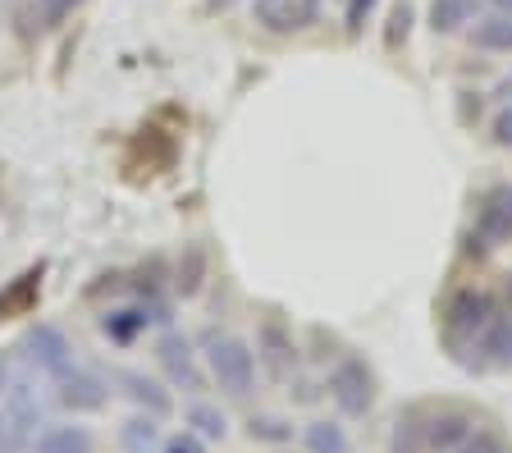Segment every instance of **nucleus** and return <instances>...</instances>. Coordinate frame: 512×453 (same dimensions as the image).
I'll return each instance as SVG.
<instances>
[{"label": "nucleus", "mask_w": 512, "mask_h": 453, "mask_svg": "<svg viewBox=\"0 0 512 453\" xmlns=\"http://www.w3.org/2000/svg\"><path fill=\"white\" fill-rule=\"evenodd\" d=\"M494 5H499V10H503V14H512V0H494Z\"/></svg>", "instance_id": "obj_32"}, {"label": "nucleus", "mask_w": 512, "mask_h": 453, "mask_svg": "<svg viewBox=\"0 0 512 453\" xmlns=\"http://www.w3.org/2000/svg\"><path fill=\"white\" fill-rule=\"evenodd\" d=\"M494 321H499V307H494L490 293H480V289H458L444 307L448 344H458V348H476L480 335H485Z\"/></svg>", "instance_id": "obj_1"}, {"label": "nucleus", "mask_w": 512, "mask_h": 453, "mask_svg": "<svg viewBox=\"0 0 512 453\" xmlns=\"http://www.w3.org/2000/svg\"><path fill=\"white\" fill-rule=\"evenodd\" d=\"M92 431L87 426H51V431H42L37 440H32V449L37 453H92Z\"/></svg>", "instance_id": "obj_12"}, {"label": "nucleus", "mask_w": 512, "mask_h": 453, "mask_svg": "<svg viewBox=\"0 0 512 453\" xmlns=\"http://www.w3.org/2000/svg\"><path fill=\"white\" fill-rule=\"evenodd\" d=\"M197 275H202V252L192 248V252H188V270H179V289H183V293H197V284H202Z\"/></svg>", "instance_id": "obj_26"}, {"label": "nucleus", "mask_w": 512, "mask_h": 453, "mask_svg": "<svg viewBox=\"0 0 512 453\" xmlns=\"http://www.w3.org/2000/svg\"><path fill=\"white\" fill-rule=\"evenodd\" d=\"M188 426H197V435H224V412H215L211 403H192L188 408Z\"/></svg>", "instance_id": "obj_19"}, {"label": "nucleus", "mask_w": 512, "mask_h": 453, "mask_svg": "<svg viewBox=\"0 0 512 453\" xmlns=\"http://www.w3.org/2000/svg\"><path fill=\"white\" fill-rule=\"evenodd\" d=\"M252 440H288V426L275 417H261V421H252Z\"/></svg>", "instance_id": "obj_25"}, {"label": "nucleus", "mask_w": 512, "mask_h": 453, "mask_svg": "<svg viewBox=\"0 0 512 453\" xmlns=\"http://www.w3.org/2000/svg\"><path fill=\"white\" fill-rule=\"evenodd\" d=\"M119 385H124V394L133 403H138V408H147L151 417H165V412L174 408V399L170 394H165V389L156 385V380H147L142 376V371H119Z\"/></svg>", "instance_id": "obj_11"}, {"label": "nucleus", "mask_w": 512, "mask_h": 453, "mask_svg": "<svg viewBox=\"0 0 512 453\" xmlns=\"http://www.w3.org/2000/svg\"><path fill=\"white\" fill-rule=\"evenodd\" d=\"M147 321H165V312H147V307H124V312H110L106 321H101V330H106L115 344H128V339L138 335Z\"/></svg>", "instance_id": "obj_15"}, {"label": "nucleus", "mask_w": 512, "mask_h": 453, "mask_svg": "<svg viewBox=\"0 0 512 453\" xmlns=\"http://www.w3.org/2000/svg\"><path fill=\"white\" fill-rule=\"evenodd\" d=\"M124 440H128V449H151L156 444V417H133V421H124Z\"/></svg>", "instance_id": "obj_20"}, {"label": "nucleus", "mask_w": 512, "mask_h": 453, "mask_svg": "<svg viewBox=\"0 0 512 453\" xmlns=\"http://www.w3.org/2000/svg\"><path fill=\"white\" fill-rule=\"evenodd\" d=\"M0 394H5V367H0Z\"/></svg>", "instance_id": "obj_33"}, {"label": "nucleus", "mask_w": 512, "mask_h": 453, "mask_svg": "<svg viewBox=\"0 0 512 453\" xmlns=\"http://www.w3.org/2000/svg\"><path fill=\"white\" fill-rule=\"evenodd\" d=\"M156 357H160V367L170 371L174 385H183V389H197V385H202V380H197V367H192V344L179 335V330H165V335H160Z\"/></svg>", "instance_id": "obj_9"}, {"label": "nucleus", "mask_w": 512, "mask_h": 453, "mask_svg": "<svg viewBox=\"0 0 512 453\" xmlns=\"http://www.w3.org/2000/svg\"><path fill=\"white\" fill-rule=\"evenodd\" d=\"M165 453H206V444L197 431H183V435H170V440H165Z\"/></svg>", "instance_id": "obj_23"}, {"label": "nucleus", "mask_w": 512, "mask_h": 453, "mask_svg": "<svg viewBox=\"0 0 512 453\" xmlns=\"http://www.w3.org/2000/svg\"><path fill=\"white\" fill-rule=\"evenodd\" d=\"M407 28H412V5L398 0L394 5V28H389V46H398V37H407Z\"/></svg>", "instance_id": "obj_27"}, {"label": "nucleus", "mask_w": 512, "mask_h": 453, "mask_svg": "<svg viewBox=\"0 0 512 453\" xmlns=\"http://www.w3.org/2000/svg\"><path fill=\"white\" fill-rule=\"evenodd\" d=\"M471 19H476V0H430V28L439 37L462 33Z\"/></svg>", "instance_id": "obj_13"}, {"label": "nucleus", "mask_w": 512, "mask_h": 453, "mask_svg": "<svg viewBox=\"0 0 512 453\" xmlns=\"http://www.w3.org/2000/svg\"><path fill=\"white\" fill-rule=\"evenodd\" d=\"M416 440H421V426H416V421H403V431L394 435V453H416Z\"/></svg>", "instance_id": "obj_28"}, {"label": "nucleus", "mask_w": 512, "mask_h": 453, "mask_svg": "<svg viewBox=\"0 0 512 453\" xmlns=\"http://www.w3.org/2000/svg\"><path fill=\"white\" fill-rule=\"evenodd\" d=\"M471 42L480 46V51H512V14H485V19H476V28H471Z\"/></svg>", "instance_id": "obj_14"}, {"label": "nucleus", "mask_w": 512, "mask_h": 453, "mask_svg": "<svg viewBox=\"0 0 512 453\" xmlns=\"http://www.w3.org/2000/svg\"><path fill=\"white\" fill-rule=\"evenodd\" d=\"M252 14L266 33H302L320 19V0H252Z\"/></svg>", "instance_id": "obj_6"}, {"label": "nucleus", "mask_w": 512, "mask_h": 453, "mask_svg": "<svg viewBox=\"0 0 512 453\" xmlns=\"http://www.w3.org/2000/svg\"><path fill=\"white\" fill-rule=\"evenodd\" d=\"M55 380H60L55 399H60V408H69V412H96V408H106V399H110V385L96 376V371L69 367L64 376H55Z\"/></svg>", "instance_id": "obj_8"}, {"label": "nucleus", "mask_w": 512, "mask_h": 453, "mask_svg": "<svg viewBox=\"0 0 512 453\" xmlns=\"http://www.w3.org/2000/svg\"><path fill=\"white\" fill-rule=\"evenodd\" d=\"M471 431H476V421H471L467 412H439V417L426 426V449L430 453H453Z\"/></svg>", "instance_id": "obj_10"}, {"label": "nucleus", "mask_w": 512, "mask_h": 453, "mask_svg": "<svg viewBox=\"0 0 512 453\" xmlns=\"http://www.w3.org/2000/svg\"><path fill=\"white\" fill-rule=\"evenodd\" d=\"M206 362H211V376L220 380V389L229 394H247L256 380V353L234 335H215L206 348Z\"/></svg>", "instance_id": "obj_3"}, {"label": "nucleus", "mask_w": 512, "mask_h": 453, "mask_svg": "<svg viewBox=\"0 0 512 453\" xmlns=\"http://www.w3.org/2000/svg\"><path fill=\"white\" fill-rule=\"evenodd\" d=\"M206 5H211V10H234L238 0H206Z\"/></svg>", "instance_id": "obj_30"}, {"label": "nucleus", "mask_w": 512, "mask_h": 453, "mask_svg": "<svg viewBox=\"0 0 512 453\" xmlns=\"http://www.w3.org/2000/svg\"><path fill=\"white\" fill-rule=\"evenodd\" d=\"M307 449L311 453H348V435H343V426H334V421H311Z\"/></svg>", "instance_id": "obj_18"}, {"label": "nucleus", "mask_w": 512, "mask_h": 453, "mask_svg": "<svg viewBox=\"0 0 512 453\" xmlns=\"http://www.w3.org/2000/svg\"><path fill=\"white\" fill-rule=\"evenodd\" d=\"M330 399L339 403L343 417H366L375 403V376L362 357H343L330 371Z\"/></svg>", "instance_id": "obj_4"}, {"label": "nucleus", "mask_w": 512, "mask_h": 453, "mask_svg": "<svg viewBox=\"0 0 512 453\" xmlns=\"http://www.w3.org/2000/svg\"><path fill=\"white\" fill-rule=\"evenodd\" d=\"M476 348H480L485 357H490L494 367H508V362H512V321H503V316H499V321H494L490 330L480 335V344H476Z\"/></svg>", "instance_id": "obj_17"}, {"label": "nucleus", "mask_w": 512, "mask_h": 453, "mask_svg": "<svg viewBox=\"0 0 512 453\" xmlns=\"http://www.w3.org/2000/svg\"><path fill=\"white\" fill-rule=\"evenodd\" d=\"M503 298H508V312H512V275L503 280Z\"/></svg>", "instance_id": "obj_31"}, {"label": "nucleus", "mask_w": 512, "mask_h": 453, "mask_svg": "<svg viewBox=\"0 0 512 453\" xmlns=\"http://www.w3.org/2000/svg\"><path fill=\"white\" fill-rule=\"evenodd\" d=\"M261 348H266V367H270V376H288V367H293V344H288V335L279 330L275 321L261 330Z\"/></svg>", "instance_id": "obj_16"}, {"label": "nucleus", "mask_w": 512, "mask_h": 453, "mask_svg": "<svg viewBox=\"0 0 512 453\" xmlns=\"http://www.w3.org/2000/svg\"><path fill=\"white\" fill-rule=\"evenodd\" d=\"M453 453H503V440L494 431H480V426H476V431H471Z\"/></svg>", "instance_id": "obj_21"}, {"label": "nucleus", "mask_w": 512, "mask_h": 453, "mask_svg": "<svg viewBox=\"0 0 512 453\" xmlns=\"http://www.w3.org/2000/svg\"><path fill=\"white\" fill-rule=\"evenodd\" d=\"M37 440V394L23 380L0 394V453H28Z\"/></svg>", "instance_id": "obj_2"}, {"label": "nucleus", "mask_w": 512, "mask_h": 453, "mask_svg": "<svg viewBox=\"0 0 512 453\" xmlns=\"http://www.w3.org/2000/svg\"><path fill=\"white\" fill-rule=\"evenodd\" d=\"M476 243L480 248H503L512 243V184L490 188L476 211Z\"/></svg>", "instance_id": "obj_7"}, {"label": "nucleus", "mask_w": 512, "mask_h": 453, "mask_svg": "<svg viewBox=\"0 0 512 453\" xmlns=\"http://www.w3.org/2000/svg\"><path fill=\"white\" fill-rule=\"evenodd\" d=\"M371 10H375V0H348V33H352V37H357V33L366 28Z\"/></svg>", "instance_id": "obj_24"}, {"label": "nucleus", "mask_w": 512, "mask_h": 453, "mask_svg": "<svg viewBox=\"0 0 512 453\" xmlns=\"http://www.w3.org/2000/svg\"><path fill=\"white\" fill-rule=\"evenodd\" d=\"M78 5H83V0H37V10H42V19H46V23L69 19V14H74Z\"/></svg>", "instance_id": "obj_22"}, {"label": "nucleus", "mask_w": 512, "mask_h": 453, "mask_svg": "<svg viewBox=\"0 0 512 453\" xmlns=\"http://www.w3.org/2000/svg\"><path fill=\"white\" fill-rule=\"evenodd\" d=\"M494 142H499V147H512V110H503V115L494 119Z\"/></svg>", "instance_id": "obj_29"}, {"label": "nucleus", "mask_w": 512, "mask_h": 453, "mask_svg": "<svg viewBox=\"0 0 512 453\" xmlns=\"http://www.w3.org/2000/svg\"><path fill=\"white\" fill-rule=\"evenodd\" d=\"M23 362L46 371V376H64L74 367V348H69L64 330H55V325H32L23 335Z\"/></svg>", "instance_id": "obj_5"}]
</instances>
